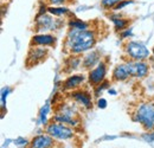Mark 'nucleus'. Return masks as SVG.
<instances>
[{
    "label": "nucleus",
    "mask_w": 154,
    "mask_h": 148,
    "mask_svg": "<svg viewBox=\"0 0 154 148\" xmlns=\"http://www.w3.org/2000/svg\"><path fill=\"white\" fill-rule=\"evenodd\" d=\"M96 33L91 30L77 31L69 29L66 36V48L74 55H81L91 50L96 44Z\"/></svg>",
    "instance_id": "1"
},
{
    "label": "nucleus",
    "mask_w": 154,
    "mask_h": 148,
    "mask_svg": "<svg viewBox=\"0 0 154 148\" xmlns=\"http://www.w3.org/2000/svg\"><path fill=\"white\" fill-rule=\"evenodd\" d=\"M134 121L145 129H154V102H143L137 106L134 113Z\"/></svg>",
    "instance_id": "2"
},
{
    "label": "nucleus",
    "mask_w": 154,
    "mask_h": 148,
    "mask_svg": "<svg viewBox=\"0 0 154 148\" xmlns=\"http://www.w3.org/2000/svg\"><path fill=\"white\" fill-rule=\"evenodd\" d=\"M127 55L129 56L132 59L134 60H145L148 58L149 56V51L148 49L140 42H136V40H131L126 44V48H125Z\"/></svg>",
    "instance_id": "3"
},
{
    "label": "nucleus",
    "mask_w": 154,
    "mask_h": 148,
    "mask_svg": "<svg viewBox=\"0 0 154 148\" xmlns=\"http://www.w3.org/2000/svg\"><path fill=\"white\" fill-rule=\"evenodd\" d=\"M62 25V21L59 19L55 18L52 14H40L36 19V30L39 32H45V31H55L58 30L59 26Z\"/></svg>",
    "instance_id": "4"
},
{
    "label": "nucleus",
    "mask_w": 154,
    "mask_h": 148,
    "mask_svg": "<svg viewBox=\"0 0 154 148\" xmlns=\"http://www.w3.org/2000/svg\"><path fill=\"white\" fill-rule=\"evenodd\" d=\"M46 133L58 140H68V139H71L74 135V130L69 128L66 125L59 123V122L50 123L46 127Z\"/></svg>",
    "instance_id": "5"
},
{
    "label": "nucleus",
    "mask_w": 154,
    "mask_h": 148,
    "mask_svg": "<svg viewBox=\"0 0 154 148\" xmlns=\"http://www.w3.org/2000/svg\"><path fill=\"white\" fill-rule=\"evenodd\" d=\"M107 75V65L104 62H100L94 69L89 71V82L93 85H98Z\"/></svg>",
    "instance_id": "6"
},
{
    "label": "nucleus",
    "mask_w": 154,
    "mask_h": 148,
    "mask_svg": "<svg viewBox=\"0 0 154 148\" xmlns=\"http://www.w3.org/2000/svg\"><path fill=\"white\" fill-rule=\"evenodd\" d=\"M132 77V64L131 62H126V63H121L119 65H116L114 71H113V79L114 81H125L127 78Z\"/></svg>",
    "instance_id": "7"
},
{
    "label": "nucleus",
    "mask_w": 154,
    "mask_h": 148,
    "mask_svg": "<svg viewBox=\"0 0 154 148\" xmlns=\"http://www.w3.org/2000/svg\"><path fill=\"white\" fill-rule=\"evenodd\" d=\"M48 55V50L44 49V48H31L30 49V52L27 55V60L26 63L29 65H36L40 62H43L45 59V57Z\"/></svg>",
    "instance_id": "8"
},
{
    "label": "nucleus",
    "mask_w": 154,
    "mask_h": 148,
    "mask_svg": "<svg viewBox=\"0 0 154 148\" xmlns=\"http://www.w3.org/2000/svg\"><path fill=\"white\" fill-rule=\"evenodd\" d=\"M71 95V98L75 100V102H77L79 106L89 109L93 106V101H91V96L90 94L84 91V90H74Z\"/></svg>",
    "instance_id": "9"
},
{
    "label": "nucleus",
    "mask_w": 154,
    "mask_h": 148,
    "mask_svg": "<svg viewBox=\"0 0 154 148\" xmlns=\"http://www.w3.org/2000/svg\"><path fill=\"white\" fill-rule=\"evenodd\" d=\"M56 43V37L48 33H39L31 39V46H52Z\"/></svg>",
    "instance_id": "10"
},
{
    "label": "nucleus",
    "mask_w": 154,
    "mask_h": 148,
    "mask_svg": "<svg viewBox=\"0 0 154 148\" xmlns=\"http://www.w3.org/2000/svg\"><path fill=\"white\" fill-rule=\"evenodd\" d=\"M132 64V77L143 78L149 72V66L143 60H133Z\"/></svg>",
    "instance_id": "11"
},
{
    "label": "nucleus",
    "mask_w": 154,
    "mask_h": 148,
    "mask_svg": "<svg viewBox=\"0 0 154 148\" xmlns=\"http://www.w3.org/2000/svg\"><path fill=\"white\" fill-rule=\"evenodd\" d=\"M101 62V55L98 51H90L83 57L82 66L85 70H91Z\"/></svg>",
    "instance_id": "12"
},
{
    "label": "nucleus",
    "mask_w": 154,
    "mask_h": 148,
    "mask_svg": "<svg viewBox=\"0 0 154 148\" xmlns=\"http://www.w3.org/2000/svg\"><path fill=\"white\" fill-rule=\"evenodd\" d=\"M55 141L52 140L51 135H38L36 136L32 142H31V147L32 148H51L54 146Z\"/></svg>",
    "instance_id": "13"
},
{
    "label": "nucleus",
    "mask_w": 154,
    "mask_h": 148,
    "mask_svg": "<svg viewBox=\"0 0 154 148\" xmlns=\"http://www.w3.org/2000/svg\"><path fill=\"white\" fill-rule=\"evenodd\" d=\"M84 81H85L84 75H72V76H70L69 78L65 79V82L63 84V88L65 90H75Z\"/></svg>",
    "instance_id": "14"
},
{
    "label": "nucleus",
    "mask_w": 154,
    "mask_h": 148,
    "mask_svg": "<svg viewBox=\"0 0 154 148\" xmlns=\"http://www.w3.org/2000/svg\"><path fill=\"white\" fill-rule=\"evenodd\" d=\"M109 18L112 19V21L114 23V26L117 31H123L127 29V26L129 25L131 20L128 18H125L122 14H119V13H115V14H110Z\"/></svg>",
    "instance_id": "15"
},
{
    "label": "nucleus",
    "mask_w": 154,
    "mask_h": 148,
    "mask_svg": "<svg viewBox=\"0 0 154 148\" xmlns=\"http://www.w3.org/2000/svg\"><path fill=\"white\" fill-rule=\"evenodd\" d=\"M48 12L55 17H64L70 14V10L66 6H49Z\"/></svg>",
    "instance_id": "16"
},
{
    "label": "nucleus",
    "mask_w": 154,
    "mask_h": 148,
    "mask_svg": "<svg viewBox=\"0 0 154 148\" xmlns=\"http://www.w3.org/2000/svg\"><path fill=\"white\" fill-rule=\"evenodd\" d=\"M69 27L77 31H85V30H89V24L81 19H71L69 21Z\"/></svg>",
    "instance_id": "17"
},
{
    "label": "nucleus",
    "mask_w": 154,
    "mask_h": 148,
    "mask_svg": "<svg viewBox=\"0 0 154 148\" xmlns=\"http://www.w3.org/2000/svg\"><path fill=\"white\" fill-rule=\"evenodd\" d=\"M122 0H101V6L104 10H114L116 5H119Z\"/></svg>",
    "instance_id": "18"
},
{
    "label": "nucleus",
    "mask_w": 154,
    "mask_h": 148,
    "mask_svg": "<svg viewBox=\"0 0 154 148\" xmlns=\"http://www.w3.org/2000/svg\"><path fill=\"white\" fill-rule=\"evenodd\" d=\"M74 0H45L50 6H64L68 4H71Z\"/></svg>",
    "instance_id": "19"
},
{
    "label": "nucleus",
    "mask_w": 154,
    "mask_h": 148,
    "mask_svg": "<svg viewBox=\"0 0 154 148\" xmlns=\"http://www.w3.org/2000/svg\"><path fill=\"white\" fill-rule=\"evenodd\" d=\"M134 2V0H122L119 5H116L115 8H114V11H120V10H123L126 6H128V5H131V4H133Z\"/></svg>",
    "instance_id": "20"
},
{
    "label": "nucleus",
    "mask_w": 154,
    "mask_h": 148,
    "mask_svg": "<svg viewBox=\"0 0 154 148\" xmlns=\"http://www.w3.org/2000/svg\"><path fill=\"white\" fill-rule=\"evenodd\" d=\"M97 106H98V108L104 109V108L107 107V101H106L104 98H100V100L97 101Z\"/></svg>",
    "instance_id": "21"
},
{
    "label": "nucleus",
    "mask_w": 154,
    "mask_h": 148,
    "mask_svg": "<svg viewBox=\"0 0 154 148\" xmlns=\"http://www.w3.org/2000/svg\"><path fill=\"white\" fill-rule=\"evenodd\" d=\"M143 137L146 140H148L149 142H153L154 141V133H148V135H143Z\"/></svg>",
    "instance_id": "22"
},
{
    "label": "nucleus",
    "mask_w": 154,
    "mask_h": 148,
    "mask_svg": "<svg viewBox=\"0 0 154 148\" xmlns=\"http://www.w3.org/2000/svg\"><path fill=\"white\" fill-rule=\"evenodd\" d=\"M123 31H125V30H123ZM128 36H132V31H131V30H126L125 32L121 33V37L122 38H126V37H128Z\"/></svg>",
    "instance_id": "23"
}]
</instances>
